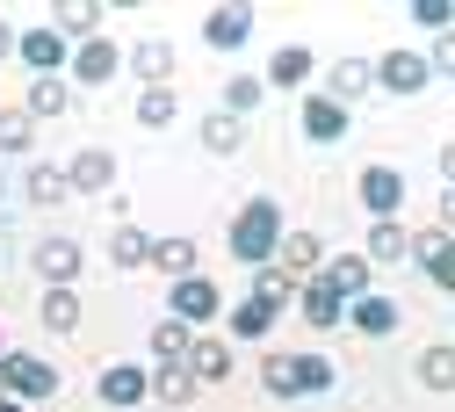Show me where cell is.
Wrapping results in <instances>:
<instances>
[{"label": "cell", "instance_id": "30bf717a", "mask_svg": "<svg viewBox=\"0 0 455 412\" xmlns=\"http://www.w3.org/2000/svg\"><path fill=\"white\" fill-rule=\"evenodd\" d=\"M318 282L332 289L339 304H355V297H369V289H376V268H369L362 254H325V261H318Z\"/></svg>", "mask_w": 455, "mask_h": 412}, {"label": "cell", "instance_id": "6da1fadb", "mask_svg": "<svg viewBox=\"0 0 455 412\" xmlns=\"http://www.w3.org/2000/svg\"><path fill=\"white\" fill-rule=\"evenodd\" d=\"M224 246H232L239 268H267L275 246H282V203L275 196H246L232 210V231H224Z\"/></svg>", "mask_w": 455, "mask_h": 412}, {"label": "cell", "instance_id": "ffe728a7", "mask_svg": "<svg viewBox=\"0 0 455 412\" xmlns=\"http://www.w3.org/2000/svg\"><path fill=\"white\" fill-rule=\"evenodd\" d=\"M131 73H138L145 87H166V80H174V44H166V36H138Z\"/></svg>", "mask_w": 455, "mask_h": 412}, {"label": "cell", "instance_id": "8992f818", "mask_svg": "<svg viewBox=\"0 0 455 412\" xmlns=\"http://www.w3.org/2000/svg\"><path fill=\"white\" fill-rule=\"evenodd\" d=\"M15 58H22V66L36 73V80H51V73H66V58H73V44L59 36V29H15Z\"/></svg>", "mask_w": 455, "mask_h": 412}, {"label": "cell", "instance_id": "1f68e13d", "mask_svg": "<svg viewBox=\"0 0 455 412\" xmlns=\"http://www.w3.org/2000/svg\"><path fill=\"white\" fill-rule=\"evenodd\" d=\"M290 362H297V398H318V391L339 384V369H332L325 355H290Z\"/></svg>", "mask_w": 455, "mask_h": 412}, {"label": "cell", "instance_id": "603a6c76", "mask_svg": "<svg viewBox=\"0 0 455 412\" xmlns=\"http://www.w3.org/2000/svg\"><path fill=\"white\" fill-rule=\"evenodd\" d=\"M297 304H304V326H318V333H332V326H339V311H347V304H339L318 275H311V282H297Z\"/></svg>", "mask_w": 455, "mask_h": 412}, {"label": "cell", "instance_id": "ee69618b", "mask_svg": "<svg viewBox=\"0 0 455 412\" xmlns=\"http://www.w3.org/2000/svg\"><path fill=\"white\" fill-rule=\"evenodd\" d=\"M0 203H8V174H0Z\"/></svg>", "mask_w": 455, "mask_h": 412}, {"label": "cell", "instance_id": "4316f807", "mask_svg": "<svg viewBox=\"0 0 455 412\" xmlns=\"http://www.w3.org/2000/svg\"><path fill=\"white\" fill-rule=\"evenodd\" d=\"M188 340H196V333H188L181 319H159V326H152V362H159V369H181V362H188Z\"/></svg>", "mask_w": 455, "mask_h": 412}, {"label": "cell", "instance_id": "8fae6325", "mask_svg": "<svg viewBox=\"0 0 455 412\" xmlns=\"http://www.w3.org/2000/svg\"><path fill=\"white\" fill-rule=\"evenodd\" d=\"M362 210H369V224H383V217H397L405 210V174L397 166H362Z\"/></svg>", "mask_w": 455, "mask_h": 412}, {"label": "cell", "instance_id": "2e32d148", "mask_svg": "<svg viewBox=\"0 0 455 412\" xmlns=\"http://www.w3.org/2000/svg\"><path fill=\"white\" fill-rule=\"evenodd\" d=\"M339 326H355V333L383 340V333H397V297H383V289H369V297H355L347 311H339Z\"/></svg>", "mask_w": 455, "mask_h": 412}, {"label": "cell", "instance_id": "7402d4cb", "mask_svg": "<svg viewBox=\"0 0 455 412\" xmlns=\"http://www.w3.org/2000/svg\"><path fill=\"white\" fill-rule=\"evenodd\" d=\"M275 319H282V311H275L267 297H239L232 311H224V326H232V340H267V333H275Z\"/></svg>", "mask_w": 455, "mask_h": 412}, {"label": "cell", "instance_id": "60d3db41", "mask_svg": "<svg viewBox=\"0 0 455 412\" xmlns=\"http://www.w3.org/2000/svg\"><path fill=\"white\" fill-rule=\"evenodd\" d=\"M419 58H427V73H455V36H434Z\"/></svg>", "mask_w": 455, "mask_h": 412}, {"label": "cell", "instance_id": "ac0fdd59", "mask_svg": "<svg viewBox=\"0 0 455 412\" xmlns=\"http://www.w3.org/2000/svg\"><path fill=\"white\" fill-rule=\"evenodd\" d=\"M66 109H73V80H66V73L29 80V94H22V116H29V124H51V116H66Z\"/></svg>", "mask_w": 455, "mask_h": 412}, {"label": "cell", "instance_id": "4dcf8cb0", "mask_svg": "<svg viewBox=\"0 0 455 412\" xmlns=\"http://www.w3.org/2000/svg\"><path fill=\"white\" fill-rule=\"evenodd\" d=\"M174 116H181L174 87H145V94H138V124H145V131H166V124H174Z\"/></svg>", "mask_w": 455, "mask_h": 412}, {"label": "cell", "instance_id": "484cf974", "mask_svg": "<svg viewBox=\"0 0 455 412\" xmlns=\"http://www.w3.org/2000/svg\"><path fill=\"white\" fill-rule=\"evenodd\" d=\"M145 268H159L166 282L196 275V239H181V231H174V239H152V261H145Z\"/></svg>", "mask_w": 455, "mask_h": 412}, {"label": "cell", "instance_id": "7bdbcfd3", "mask_svg": "<svg viewBox=\"0 0 455 412\" xmlns=\"http://www.w3.org/2000/svg\"><path fill=\"white\" fill-rule=\"evenodd\" d=\"M0 412H29V405H22V398H8V391H0Z\"/></svg>", "mask_w": 455, "mask_h": 412}, {"label": "cell", "instance_id": "e0dca14e", "mask_svg": "<svg viewBox=\"0 0 455 412\" xmlns=\"http://www.w3.org/2000/svg\"><path fill=\"white\" fill-rule=\"evenodd\" d=\"M36 275H44V289H73L80 282V239H44L36 246Z\"/></svg>", "mask_w": 455, "mask_h": 412}, {"label": "cell", "instance_id": "8d00e7d4", "mask_svg": "<svg viewBox=\"0 0 455 412\" xmlns=\"http://www.w3.org/2000/svg\"><path fill=\"white\" fill-rule=\"evenodd\" d=\"M29 145H36V124L22 116V101L0 109V152H29Z\"/></svg>", "mask_w": 455, "mask_h": 412}, {"label": "cell", "instance_id": "f6af8a7d", "mask_svg": "<svg viewBox=\"0 0 455 412\" xmlns=\"http://www.w3.org/2000/svg\"><path fill=\"white\" fill-rule=\"evenodd\" d=\"M0 355H8V347H0Z\"/></svg>", "mask_w": 455, "mask_h": 412}, {"label": "cell", "instance_id": "52a82bcc", "mask_svg": "<svg viewBox=\"0 0 455 412\" xmlns=\"http://www.w3.org/2000/svg\"><path fill=\"white\" fill-rule=\"evenodd\" d=\"M94 391H101V405H108V412H138V405L152 398V369H138V362H108Z\"/></svg>", "mask_w": 455, "mask_h": 412}, {"label": "cell", "instance_id": "ab89813d", "mask_svg": "<svg viewBox=\"0 0 455 412\" xmlns=\"http://www.w3.org/2000/svg\"><path fill=\"white\" fill-rule=\"evenodd\" d=\"M412 22L434 29V36H448L455 29V8H448V0H412Z\"/></svg>", "mask_w": 455, "mask_h": 412}, {"label": "cell", "instance_id": "e575fe53", "mask_svg": "<svg viewBox=\"0 0 455 412\" xmlns=\"http://www.w3.org/2000/svg\"><path fill=\"white\" fill-rule=\"evenodd\" d=\"M419 384L427 391H455V347H427L419 355Z\"/></svg>", "mask_w": 455, "mask_h": 412}, {"label": "cell", "instance_id": "ba28073f", "mask_svg": "<svg viewBox=\"0 0 455 412\" xmlns=\"http://www.w3.org/2000/svg\"><path fill=\"white\" fill-rule=\"evenodd\" d=\"M297 124H304V138H311V145H339V138L355 131V109H339L332 94H304Z\"/></svg>", "mask_w": 455, "mask_h": 412}, {"label": "cell", "instance_id": "d590c367", "mask_svg": "<svg viewBox=\"0 0 455 412\" xmlns=\"http://www.w3.org/2000/svg\"><path fill=\"white\" fill-rule=\"evenodd\" d=\"M253 297H267V304L282 311V304H297V282H290V275H282V268L267 261V268H253Z\"/></svg>", "mask_w": 455, "mask_h": 412}, {"label": "cell", "instance_id": "83f0119b", "mask_svg": "<svg viewBox=\"0 0 455 412\" xmlns=\"http://www.w3.org/2000/svg\"><path fill=\"white\" fill-rule=\"evenodd\" d=\"M239 145H246V124H239V116H224V109H210V116H203V152L232 159Z\"/></svg>", "mask_w": 455, "mask_h": 412}, {"label": "cell", "instance_id": "4fadbf2b", "mask_svg": "<svg viewBox=\"0 0 455 412\" xmlns=\"http://www.w3.org/2000/svg\"><path fill=\"white\" fill-rule=\"evenodd\" d=\"M188 384L203 391V384H224V376H232V340H217V333H196L188 340Z\"/></svg>", "mask_w": 455, "mask_h": 412}, {"label": "cell", "instance_id": "9c48e42d", "mask_svg": "<svg viewBox=\"0 0 455 412\" xmlns=\"http://www.w3.org/2000/svg\"><path fill=\"white\" fill-rule=\"evenodd\" d=\"M66 189H73V196H108V189H116V152L80 145V152L66 159Z\"/></svg>", "mask_w": 455, "mask_h": 412}, {"label": "cell", "instance_id": "f1b7e54d", "mask_svg": "<svg viewBox=\"0 0 455 412\" xmlns=\"http://www.w3.org/2000/svg\"><path fill=\"white\" fill-rule=\"evenodd\" d=\"M51 29H59L66 44H87V36L101 29V8H94V0H66V8L51 15Z\"/></svg>", "mask_w": 455, "mask_h": 412}, {"label": "cell", "instance_id": "f35d334b", "mask_svg": "<svg viewBox=\"0 0 455 412\" xmlns=\"http://www.w3.org/2000/svg\"><path fill=\"white\" fill-rule=\"evenodd\" d=\"M152 398H159V405H188V398H196L188 369H152Z\"/></svg>", "mask_w": 455, "mask_h": 412}, {"label": "cell", "instance_id": "7a4b0ae2", "mask_svg": "<svg viewBox=\"0 0 455 412\" xmlns=\"http://www.w3.org/2000/svg\"><path fill=\"white\" fill-rule=\"evenodd\" d=\"M166 319H181L188 333L224 319V297H217V282L210 275H181V282H166Z\"/></svg>", "mask_w": 455, "mask_h": 412}, {"label": "cell", "instance_id": "b9f144b4", "mask_svg": "<svg viewBox=\"0 0 455 412\" xmlns=\"http://www.w3.org/2000/svg\"><path fill=\"white\" fill-rule=\"evenodd\" d=\"M15 58V22H0V66Z\"/></svg>", "mask_w": 455, "mask_h": 412}, {"label": "cell", "instance_id": "5b68a950", "mask_svg": "<svg viewBox=\"0 0 455 412\" xmlns=\"http://www.w3.org/2000/svg\"><path fill=\"white\" fill-rule=\"evenodd\" d=\"M66 73H73V87H108V80L124 73V51L108 44V36H87V44H73Z\"/></svg>", "mask_w": 455, "mask_h": 412}, {"label": "cell", "instance_id": "74e56055", "mask_svg": "<svg viewBox=\"0 0 455 412\" xmlns=\"http://www.w3.org/2000/svg\"><path fill=\"white\" fill-rule=\"evenodd\" d=\"M260 384H267V398H297V362L290 355H267L260 362Z\"/></svg>", "mask_w": 455, "mask_h": 412}, {"label": "cell", "instance_id": "d6986e66", "mask_svg": "<svg viewBox=\"0 0 455 412\" xmlns=\"http://www.w3.org/2000/svg\"><path fill=\"white\" fill-rule=\"evenodd\" d=\"M22 196L36 203V210H59L73 189H66V166H51V159H36V166H22Z\"/></svg>", "mask_w": 455, "mask_h": 412}, {"label": "cell", "instance_id": "5bb4252c", "mask_svg": "<svg viewBox=\"0 0 455 412\" xmlns=\"http://www.w3.org/2000/svg\"><path fill=\"white\" fill-rule=\"evenodd\" d=\"M318 261H325V239H318V231H282L275 268L290 275V282H311V275H318Z\"/></svg>", "mask_w": 455, "mask_h": 412}, {"label": "cell", "instance_id": "3957f363", "mask_svg": "<svg viewBox=\"0 0 455 412\" xmlns=\"http://www.w3.org/2000/svg\"><path fill=\"white\" fill-rule=\"evenodd\" d=\"M0 391L22 405H44V398H59V369L44 355H0Z\"/></svg>", "mask_w": 455, "mask_h": 412}, {"label": "cell", "instance_id": "836d02e7", "mask_svg": "<svg viewBox=\"0 0 455 412\" xmlns=\"http://www.w3.org/2000/svg\"><path fill=\"white\" fill-rule=\"evenodd\" d=\"M44 326L51 333H80V297L73 289H44Z\"/></svg>", "mask_w": 455, "mask_h": 412}, {"label": "cell", "instance_id": "d4e9b609", "mask_svg": "<svg viewBox=\"0 0 455 412\" xmlns=\"http://www.w3.org/2000/svg\"><path fill=\"white\" fill-rule=\"evenodd\" d=\"M405 239H412V231L405 224H397V217H383V224H369V268H397V261H405Z\"/></svg>", "mask_w": 455, "mask_h": 412}, {"label": "cell", "instance_id": "d6a6232c", "mask_svg": "<svg viewBox=\"0 0 455 412\" xmlns=\"http://www.w3.org/2000/svg\"><path fill=\"white\" fill-rule=\"evenodd\" d=\"M267 101V87L253 80V73H239V80H224V116H239V124H246V116Z\"/></svg>", "mask_w": 455, "mask_h": 412}, {"label": "cell", "instance_id": "f546056e", "mask_svg": "<svg viewBox=\"0 0 455 412\" xmlns=\"http://www.w3.org/2000/svg\"><path fill=\"white\" fill-rule=\"evenodd\" d=\"M108 261H116V268H145V261H152V231L116 224V231H108Z\"/></svg>", "mask_w": 455, "mask_h": 412}, {"label": "cell", "instance_id": "44dd1931", "mask_svg": "<svg viewBox=\"0 0 455 412\" xmlns=\"http://www.w3.org/2000/svg\"><path fill=\"white\" fill-rule=\"evenodd\" d=\"M369 87H376V73H369V58H339V66L325 73V94H332L339 109H355V101H362Z\"/></svg>", "mask_w": 455, "mask_h": 412}, {"label": "cell", "instance_id": "9a60e30c", "mask_svg": "<svg viewBox=\"0 0 455 412\" xmlns=\"http://www.w3.org/2000/svg\"><path fill=\"white\" fill-rule=\"evenodd\" d=\"M203 44L210 51H246L253 44V8H210L203 15Z\"/></svg>", "mask_w": 455, "mask_h": 412}, {"label": "cell", "instance_id": "7c38bea8", "mask_svg": "<svg viewBox=\"0 0 455 412\" xmlns=\"http://www.w3.org/2000/svg\"><path fill=\"white\" fill-rule=\"evenodd\" d=\"M369 73H376V87H383V94H419V87L434 80L419 51H383V58H369Z\"/></svg>", "mask_w": 455, "mask_h": 412}, {"label": "cell", "instance_id": "cb8c5ba5", "mask_svg": "<svg viewBox=\"0 0 455 412\" xmlns=\"http://www.w3.org/2000/svg\"><path fill=\"white\" fill-rule=\"evenodd\" d=\"M260 87H311V51L304 44H282L275 58H267V80Z\"/></svg>", "mask_w": 455, "mask_h": 412}, {"label": "cell", "instance_id": "277c9868", "mask_svg": "<svg viewBox=\"0 0 455 412\" xmlns=\"http://www.w3.org/2000/svg\"><path fill=\"white\" fill-rule=\"evenodd\" d=\"M405 261H419L434 289H455V239H448V224L412 231V239H405Z\"/></svg>", "mask_w": 455, "mask_h": 412}]
</instances>
